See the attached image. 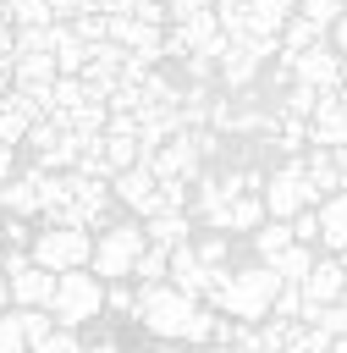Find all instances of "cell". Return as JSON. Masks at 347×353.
Returning a JSON list of instances; mask_svg holds the SVG:
<instances>
[{"instance_id": "obj_22", "label": "cell", "mask_w": 347, "mask_h": 353, "mask_svg": "<svg viewBox=\"0 0 347 353\" xmlns=\"http://www.w3.org/2000/svg\"><path fill=\"white\" fill-rule=\"evenodd\" d=\"M264 221V193H237L226 204V232H253Z\"/></svg>"}, {"instance_id": "obj_5", "label": "cell", "mask_w": 347, "mask_h": 353, "mask_svg": "<svg viewBox=\"0 0 347 353\" xmlns=\"http://www.w3.org/2000/svg\"><path fill=\"white\" fill-rule=\"evenodd\" d=\"M28 254H33V265H44L55 276L61 270H83L94 259V237H88V226H39Z\"/></svg>"}, {"instance_id": "obj_47", "label": "cell", "mask_w": 347, "mask_h": 353, "mask_svg": "<svg viewBox=\"0 0 347 353\" xmlns=\"http://www.w3.org/2000/svg\"><path fill=\"white\" fill-rule=\"evenodd\" d=\"M83 353H121V342H116V336H105V342H94V347H83Z\"/></svg>"}, {"instance_id": "obj_41", "label": "cell", "mask_w": 347, "mask_h": 353, "mask_svg": "<svg viewBox=\"0 0 347 353\" xmlns=\"http://www.w3.org/2000/svg\"><path fill=\"white\" fill-rule=\"evenodd\" d=\"M325 39H330V50H336V55L347 61V11H341V17L330 22V33H325Z\"/></svg>"}, {"instance_id": "obj_14", "label": "cell", "mask_w": 347, "mask_h": 353, "mask_svg": "<svg viewBox=\"0 0 347 353\" xmlns=\"http://www.w3.org/2000/svg\"><path fill=\"white\" fill-rule=\"evenodd\" d=\"M143 237L160 243V248H176V243L193 237V215L187 210H154V215H143Z\"/></svg>"}, {"instance_id": "obj_31", "label": "cell", "mask_w": 347, "mask_h": 353, "mask_svg": "<svg viewBox=\"0 0 347 353\" xmlns=\"http://www.w3.org/2000/svg\"><path fill=\"white\" fill-rule=\"evenodd\" d=\"M0 353H28V336H22V314L17 309H0Z\"/></svg>"}, {"instance_id": "obj_8", "label": "cell", "mask_w": 347, "mask_h": 353, "mask_svg": "<svg viewBox=\"0 0 347 353\" xmlns=\"http://www.w3.org/2000/svg\"><path fill=\"white\" fill-rule=\"evenodd\" d=\"M110 193H116V204H127L138 221L160 210V176H154V165H149V160H138V165L116 171V176H110Z\"/></svg>"}, {"instance_id": "obj_11", "label": "cell", "mask_w": 347, "mask_h": 353, "mask_svg": "<svg viewBox=\"0 0 347 353\" xmlns=\"http://www.w3.org/2000/svg\"><path fill=\"white\" fill-rule=\"evenodd\" d=\"M6 281H11V303L17 309H50V298H55V270H44V265H22Z\"/></svg>"}, {"instance_id": "obj_44", "label": "cell", "mask_w": 347, "mask_h": 353, "mask_svg": "<svg viewBox=\"0 0 347 353\" xmlns=\"http://www.w3.org/2000/svg\"><path fill=\"white\" fill-rule=\"evenodd\" d=\"M6 176H17V149H11V143H0V182H6Z\"/></svg>"}, {"instance_id": "obj_27", "label": "cell", "mask_w": 347, "mask_h": 353, "mask_svg": "<svg viewBox=\"0 0 347 353\" xmlns=\"http://www.w3.org/2000/svg\"><path fill=\"white\" fill-rule=\"evenodd\" d=\"M105 309L138 320V292H132V281H105Z\"/></svg>"}, {"instance_id": "obj_33", "label": "cell", "mask_w": 347, "mask_h": 353, "mask_svg": "<svg viewBox=\"0 0 347 353\" xmlns=\"http://www.w3.org/2000/svg\"><path fill=\"white\" fill-rule=\"evenodd\" d=\"M270 314H275V320H297V314H303V287H297V281H281Z\"/></svg>"}, {"instance_id": "obj_15", "label": "cell", "mask_w": 347, "mask_h": 353, "mask_svg": "<svg viewBox=\"0 0 347 353\" xmlns=\"http://www.w3.org/2000/svg\"><path fill=\"white\" fill-rule=\"evenodd\" d=\"M0 215H39V188H33V171H17L0 182Z\"/></svg>"}, {"instance_id": "obj_18", "label": "cell", "mask_w": 347, "mask_h": 353, "mask_svg": "<svg viewBox=\"0 0 347 353\" xmlns=\"http://www.w3.org/2000/svg\"><path fill=\"white\" fill-rule=\"evenodd\" d=\"M314 210H319V243L325 248H341L347 243V188L330 193V199H319Z\"/></svg>"}, {"instance_id": "obj_9", "label": "cell", "mask_w": 347, "mask_h": 353, "mask_svg": "<svg viewBox=\"0 0 347 353\" xmlns=\"http://www.w3.org/2000/svg\"><path fill=\"white\" fill-rule=\"evenodd\" d=\"M143 160L154 165V176H182V182H193V176H198V160H204V154H198V138H193V132L182 127V132H171V138H165V143H160L154 154H143Z\"/></svg>"}, {"instance_id": "obj_46", "label": "cell", "mask_w": 347, "mask_h": 353, "mask_svg": "<svg viewBox=\"0 0 347 353\" xmlns=\"http://www.w3.org/2000/svg\"><path fill=\"white\" fill-rule=\"evenodd\" d=\"M11 88H17V83H11V66H0V110H6V99H11Z\"/></svg>"}, {"instance_id": "obj_24", "label": "cell", "mask_w": 347, "mask_h": 353, "mask_svg": "<svg viewBox=\"0 0 347 353\" xmlns=\"http://www.w3.org/2000/svg\"><path fill=\"white\" fill-rule=\"evenodd\" d=\"M132 276H138V281H165V276H171V248H160V243H143V254H138Z\"/></svg>"}, {"instance_id": "obj_35", "label": "cell", "mask_w": 347, "mask_h": 353, "mask_svg": "<svg viewBox=\"0 0 347 353\" xmlns=\"http://www.w3.org/2000/svg\"><path fill=\"white\" fill-rule=\"evenodd\" d=\"M83 99V77H55V110H77Z\"/></svg>"}, {"instance_id": "obj_48", "label": "cell", "mask_w": 347, "mask_h": 353, "mask_svg": "<svg viewBox=\"0 0 347 353\" xmlns=\"http://www.w3.org/2000/svg\"><path fill=\"white\" fill-rule=\"evenodd\" d=\"M330 160H336V171L347 176V143H336V149H330Z\"/></svg>"}, {"instance_id": "obj_30", "label": "cell", "mask_w": 347, "mask_h": 353, "mask_svg": "<svg viewBox=\"0 0 347 353\" xmlns=\"http://www.w3.org/2000/svg\"><path fill=\"white\" fill-rule=\"evenodd\" d=\"M341 11H347L341 0H297V17H308V22H314V28H325V33H330V22H336Z\"/></svg>"}, {"instance_id": "obj_49", "label": "cell", "mask_w": 347, "mask_h": 353, "mask_svg": "<svg viewBox=\"0 0 347 353\" xmlns=\"http://www.w3.org/2000/svg\"><path fill=\"white\" fill-rule=\"evenodd\" d=\"M11 303V281H6V265H0V309Z\"/></svg>"}, {"instance_id": "obj_54", "label": "cell", "mask_w": 347, "mask_h": 353, "mask_svg": "<svg viewBox=\"0 0 347 353\" xmlns=\"http://www.w3.org/2000/svg\"><path fill=\"white\" fill-rule=\"evenodd\" d=\"M198 353H231V347H215V342H209V347H198Z\"/></svg>"}, {"instance_id": "obj_38", "label": "cell", "mask_w": 347, "mask_h": 353, "mask_svg": "<svg viewBox=\"0 0 347 353\" xmlns=\"http://www.w3.org/2000/svg\"><path fill=\"white\" fill-rule=\"evenodd\" d=\"M6 243H11V248H28V243H33L28 215H6Z\"/></svg>"}, {"instance_id": "obj_23", "label": "cell", "mask_w": 347, "mask_h": 353, "mask_svg": "<svg viewBox=\"0 0 347 353\" xmlns=\"http://www.w3.org/2000/svg\"><path fill=\"white\" fill-rule=\"evenodd\" d=\"M105 160H110V171H127V165H138V160H143V143H138V132H105Z\"/></svg>"}, {"instance_id": "obj_32", "label": "cell", "mask_w": 347, "mask_h": 353, "mask_svg": "<svg viewBox=\"0 0 347 353\" xmlns=\"http://www.w3.org/2000/svg\"><path fill=\"white\" fill-rule=\"evenodd\" d=\"M314 105H319V88H308V83H297L292 77V88H286V116H314Z\"/></svg>"}, {"instance_id": "obj_43", "label": "cell", "mask_w": 347, "mask_h": 353, "mask_svg": "<svg viewBox=\"0 0 347 353\" xmlns=\"http://www.w3.org/2000/svg\"><path fill=\"white\" fill-rule=\"evenodd\" d=\"M50 17H55V22H72V17H77V0H50Z\"/></svg>"}, {"instance_id": "obj_17", "label": "cell", "mask_w": 347, "mask_h": 353, "mask_svg": "<svg viewBox=\"0 0 347 353\" xmlns=\"http://www.w3.org/2000/svg\"><path fill=\"white\" fill-rule=\"evenodd\" d=\"M303 171H308V182H314V193H319V199H330V193H341V188H347V176L336 171L330 149H319V143L303 154Z\"/></svg>"}, {"instance_id": "obj_53", "label": "cell", "mask_w": 347, "mask_h": 353, "mask_svg": "<svg viewBox=\"0 0 347 353\" xmlns=\"http://www.w3.org/2000/svg\"><path fill=\"white\" fill-rule=\"evenodd\" d=\"M336 259H341V270H347V243H341V248H336Z\"/></svg>"}, {"instance_id": "obj_13", "label": "cell", "mask_w": 347, "mask_h": 353, "mask_svg": "<svg viewBox=\"0 0 347 353\" xmlns=\"http://www.w3.org/2000/svg\"><path fill=\"white\" fill-rule=\"evenodd\" d=\"M347 292V270H341V259L330 254V259H314V270L303 276V298L308 303H336Z\"/></svg>"}, {"instance_id": "obj_20", "label": "cell", "mask_w": 347, "mask_h": 353, "mask_svg": "<svg viewBox=\"0 0 347 353\" xmlns=\"http://www.w3.org/2000/svg\"><path fill=\"white\" fill-rule=\"evenodd\" d=\"M264 265H270L281 281H297V287H303V276L314 270V248H308V243H286V248H281L275 259H264Z\"/></svg>"}, {"instance_id": "obj_26", "label": "cell", "mask_w": 347, "mask_h": 353, "mask_svg": "<svg viewBox=\"0 0 347 353\" xmlns=\"http://www.w3.org/2000/svg\"><path fill=\"white\" fill-rule=\"evenodd\" d=\"M215 320H220V309L198 303V309H193V320H187V331H182V342H193V347H209V342H215Z\"/></svg>"}, {"instance_id": "obj_7", "label": "cell", "mask_w": 347, "mask_h": 353, "mask_svg": "<svg viewBox=\"0 0 347 353\" xmlns=\"http://www.w3.org/2000/svg\"><path fill=\"white\" fill-rule=\"evenodd\" d=\"M281 66H286V77H297V83H308L319 94H336L347 83V61L330 50V39L314 44V50H303V55H281Z\"/></svg>"}, {"instance_id": "obj_2", "label": "cell", "mask_w": 347, "mask_h": 353, "mask_svg": "<svg viewBox=\"0 0 347 353\" xmlns=\"http://www.w3.org/2000/svg\"><path fill=\"white\" fill-rule=\"evenodd\" d=\"M198 303L204 298H193V292L171 287V281H143L138 287V325H149L160 342H182V331H187Z\"/></svg>"}, {"instance_id": "obj_16", "label": "cell", "mask_w": 347, "mask_h": 353, "mask_svg": "<svg viewBox=\"0 0 347 353\" xmlns=\"http://www.w3.org/2000/svg\"><path fill=\"white\" fill-rule=\"evenodd\" d=\"M50 55H55V72H61V77H77V72L88 66V44L72 33V22H55V50H50Z\"/></svg>"}, {"instance_id": "obj_50", "label": "cell", "mask_w": 347, "mask_h": 353, "mask_svg": "<svg viewBox=\"0 0 347 353\" xmlns=\"http://www.w3.org/2000/svg\"><path fill=\"white\" fill-rule=\"evenodd\" d=\"M325 353H347V331H341V336H330V347H325Z\"/></svg>"}, {"instance_id": "obj_19", "label": "cell", "mask_w": 347, "mask_h": 353, "mask_svg": "<svg viewBox=\"0 0 347 353\" xmlns=\"http://www.w3.org/2000/svg\"><path fill=\"white\" fill-rule=\"evenodd\" d=\"M314 44H325V28H314L308 17H286L281 22V55H303V50H314Z\"/></svg>"}, {"instance_id": "obj_40", "label": "cell", "mask_w": 347, "mask_h": 353, "mask_svg": "<svg viewBox=\"0 0 347 353\" xmlns=\"http://www.w3.org/2000/svg\"><path fill=\"white\" fill-rule=\"evenodd\" d=\"M11 61H17V28L0 17V66H11Z\"/></svg>"}, {"instance_id": "obj_3", "label": "cell", "mask_w": 347, "mask_h": 353, "mask_svg": "<svg viewBox=\"0 0 347 353\" xmlns=\"http://www.w3.org/2000/svg\"><path fill=\"white\" fill-rule=\"evenodd\" d=\"M143 221H110L99 237H94V259H88V270L99 276V281H127L132 276V265H138V254H143Z\"/></svg>"}, {"instance_id": "obj_21", "label": "cell", "mask_w": 347, "mask_h": 353, "mask_svg": "<svg viewBox=\"0 0 347 353\" xmlns=\"http://www.w3.org/2000/svg\"><path fill=\"white\" fill-rule=\"evenodd\" d=\"M286 243H297V237H292V221H275V215H264V221L253 226V254H259V259H275Z\"/></svg>"}, {"instance_id": "obj_45", "label": "cell", "mask_w": 347, "mask_h": 353, "mask_svg": "<svg viewBox=\"0 0 347 353\" xmlns=\"http://www.w3.org/2000/svg\"><path fill=\"white\" fill-rule=\"evenodd\" d=\"M138 0H105V17H132Z\"/></svg>"}, {"instance_id": "obj_10", "label": "cell", "mask_w": 347, "mask_h": 353, "mask_svg": "<svg viewBox=\"0 0 347 353\" xmlns=\"http://www.w3.org/2000/svg\"><path fill=\"white\" fill-rule=\"evenodd\" d=\"M209 276H215V270H209V265L198 259V248H193V237L171 248V276H165L171 287H182V292H193V298H204V292H209Z\"/></svg>"}, {"instance_id": "obj_36", "label": "cell", "mask_w": 347, "mask_h": 353, "mask_svg": "<svg viewBox=\"0 0 347 353\" xmlns=\"http://www.w3.org/2000/svg\"><path fill=\"white\" fill-rule=\"evenodd\" d=\"M292 237L314 248V243H319V210H297V215H292Z\"/></svg>"}, {"instance_id": "obj_56", "label": "cell", "mask_w": 347, "mask_h": 353, "mask_svg": "<svg viewBox=\"0 0 347 353\" xmlns=\"http://www.w3.org/2000/svg\"><path fill=\"white\" fill-rule=\"evenodd\" d=\"M341 6H347V0H341Z\"/></svg>"}, {"instance_id": "obj_29", "label": "cell", "mask_w": 347, "mask_h": 353, "mask_svg": "<svg viewBox=\"0 0 347 353\" xmlns=\"http://www.w3.org/2000/svg\"><path fill=\"white\" fill-rule=\"evenodd\" d=\"M22 314V336H28V347H39L50 331H55V314L50 309H17Z\"/></svg>"}, {"instance_id": "obj_42", "label": "cell", "mask_w": 347, "mask_h": 353, "mask_svg": "<svg viewBox=\"0 0 347 353\" xmlns=\"http://www.w3.org/2000/svg\"><path fill=\"white\" fill-rule=\"evenodd\" d=\"M0 265H6V276H17L22 265H33V254H28V248H6V254H0Z\"/></svg>"}, {"instance_id": "obj_4", "label": "cell", "mask_w": 347, "mask_h": 353, "mask_svg": "<svg viewBox=\"0 0 347 353\" xmlns=\"http://www.w3.org/2000/svg\"><path fill=\"white\" fill-rule=\"evenodd\" d=\"M50 314L55 325H83V320H99L105 314V281L83 265V270H61L55 276V298H50Z\"/></svg>"}, {"instance_id": "obj_12", "label": "cell", "mask_w": 347, "mask_h": 353, "mask_svg": "<svg viewBox=\"0 0 347 353\" xmlns=\"http://www.w3.org/2000/svg\"><path fill=\"white\" fill-rule=\"evenodd\" d=\"M308 143H319V149L347 143V105H341L336 94H319V105H314V116H308Z\"/></svg>"}, {"instance_id": "obj_28", "label": "cell", "mask_w": 347, "mask_h": 353, "mask_svg": "<svg viewBox=\"0 0 347 353\" xmlns=\"http://www.w3.org/2000/svg\"><path fill=\"white\" fill-rule=\"evenodd\" d=\"M193 248H198V259H204L209 270H226V259H231V243H226V232H209V237H198Z\"/></svg>"}, {"instance_id": "obj_1", "label": "cell", "mask_w": 347, "mask_h": 353, "mask_svg": "<svg viewBox=\"0 0 347 353\" xmlns=\"http://www.w3.org/2000/svg\"><path fill=\"white\" fill-rule=\"evenodd\" d=\"M275 292H281V276L259 259V265H242V270H215L204 303L220 309V314H231V320H242V325H259L270 314Z\"/></svg>"}, {"instance_id": "obj_25", "label": "cell", "mask_w": 347, "mask_h": 353, "mask_svg": "<svg viewBox=\"0 0 347 353\" xmlns=\"http://www.w3.org/2000/svg\"><path fill=\"white\" fill-rule=\"evenodd\" d=\"M6 22L11 28H39V22H55V17H50V0H6Z\"/></svg>"}, {"instance_id": "obj_39", "label": "cell", "mask_w": 347, "mask_h": 353, "mask_svg": "<svg viewBox=\"0 0 347 353\" xmlns=\"http://www.w3.org/2000/svg\"><path fill=\"white\" fill-rule=\"evenodd\" d=\"M132 17H138V22H154V28H165V22H171L165 0H138V6H132Z\"/></svg>"}, {"instance_id": "obj_6", "label": "cell", "mask_w": 347, "mask_h": 353, "mask_svg": "<svg viewBox=\"0 0 347 353\" xmlns=\"http://www.w3.org/2000/svg\"><path fill=\"white\" fill-rule=\"evenodd\" d=\"M259 193H264V215H275V221H292L297 210H314L319 204V193H314V182H308V171H303L297 154L286 165H275Z\"/></svg>"}, {"instance_id": "obj_55", "label": "cell", "mask_w": 347, "mask_h": 353, "mask_svg": "<svg viewBox=\"0 0 347 353\" xmlns=\"http://www.w3.org/2000/svg\"><path fill=\"white\" fill-rule=\"evenodd\" d=\"M0 243H6V215H0Z\"/></svg>"}, {"instance_id": "obj_51", "label": "cell", "mask_w": 347, "mask_h": 353, "mask_svg": "<svg viewBox=\"0 0 347 353\" xmlns=\"http://www.w3.org/2000/svg\"><path fill=\"white\" fill-rule=\"evenodd\" d=\"M77 11H105V0H77Z\"/></svg>"}, {"instance_id": "obj_34", "label": "cell", "mask_w": 347, "mask_h": 353, "mask_svg": "<svg viewBox=\"0 0 347 353\" xmlns=\"http://www.w3.org/2000/svg\"><path fill=\"white\" fill-rule=\"evenodd\" d=\"M28 353H83V342H77V331L72 325H55L39 347H28Z\"/></svg>"}, {"instance_id": "obj_37", "label": "cell", "mask_w": 347, "mask_h": 353, "mask_svg": "<svg viewBox=\"0 0 347 353\" xmlns=\"http://www.w3.org/2000/svg\"><path fill=\"white\" fill-rule=\"evenodd\" d=\"M308 143V121L303 116H281V149H303Z\"/></svg>"}, {"instance_id": "obj_52", "label": "cell", "mask_w": 347, "mask_h": 353, "mask_svg": "<svg viewBox=\"0 0 347 353\" xmlns=\"http://www.w3.org/2000/svg\"><path fill=\"white\" fill-rule=\"evenodd\" d=\"M154 353H182V342H160V347H154Z\"/></svg>"}]
</instances>
